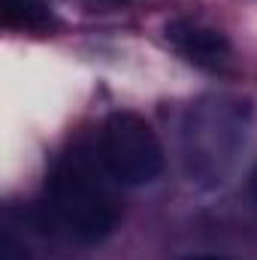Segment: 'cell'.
I'll list each match as a JSON object with an SVG mask.
<instances>
[{"instance_id":"1","label":"cell","mask_w":257,"mask_h":260,"mask_svg":"<svg viewBox=\"0 0 257 260\" xmlns=\"http://www.w3.org/2000/svg\"><path fill=\"white\" fill-rule=\"evenodd\" d=\"M106 167L97 170L85 151H73L55 167L49 179V209L70 236L82 242H97L118 227V203L100 179Z\"/></svg>"},{"instance_id":"2","label":"cell","mask_w":257,"mask_h":260,"mask_svg":"<svg viewBox=\"0 0 257 260\" xmlns=\"http://www.w3.org/2000/svg\"><path fill=\"white\" fill-rule=\"evenodd\" d=\"M245 130H248V103L230 97H206L194 103L182 127L185 167L191 182L221 185L239 148L245 145Z\"/></svg>"},{"instance_id":"3","label":"cell","mask_w":257,"mask_h":260,"mask_svg":"<svg viewBox=\"0 0 257 260\" xmlns=\"http://www.w3.org/2000/svg\"><path fill=\"white\" fill-rule=\"evenodd\" d=\"M100 164L118 185H148L164 170V148L145 118L112 112L100 133Z\"/></svg>"},{"instance_id":"4","label":"cell","mask_w":257,"mask_h":260,"mask_svg":"<svg viewBox=\"0 0 257 260\" xmlns=\"http://www.w3.org/2000/svg\"><path fill=\"white\" fill-rule=\"evenodd\" d=\"M167 40L188 58L194 64L203 67H215L224 61L227 55V40L224 34L212 30V27H203V24H194V21H176L167 27Z\"/></svg>"},{"instance_id":"5","label":"cell","mask_w":257,"mask_h":260,"mask_svg":"<svg viewBox=\"0 0 257 260\" xmlns=\"http://www.w3.org/2000/svg\"><path fill=\"white\" fill-rule=\"evenodd\" d=\"M0 3H3V21L9 27H24V30L52 27V12L43 0H0Z\"/></svg>"},{"instance_id":"6","label":"cell","mask_w":257,"mask_h":260,"mask_svg":"<svg viewBox=\"0 0 257 260\" xmlns=\"http://www.w3.org/2000/svg\"><path fill=\"white\" fill-rule=\"evenodd\" d=\"M0 260H30L24 242H18L12 236V230H3V236H0Z\"/></svg>"},{"instance_id":"7","label":"cell","mask_w":257,"mask_h":260,"mask_svg":"<svg viewBox=\"0 0 257 260\" xmlns=\"http://www.w3.org/2000/svg\"><path fill=\"white\" fill-rule=\"evenodd\" d=\"M188 260H227V257H221V254H197V257H188Z\"/></svg>"},{"instance_id":"8","label":"cell","mask_w":257,"mask_h":260,"mask_svg":"<svg viewBox=\"0 0 257 260\" xmlns=\"http://www.w3.org/2000/svg\"><path fill=\"white\" fill-rule=\"evenodd\" d=\"M251 200L257 203V170L251 173Z\"/></svg>"}]
</instances>
